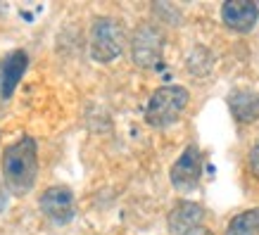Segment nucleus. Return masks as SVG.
Masks as SVG:
<instances>
[{"label": "nucleus", "instance_id": "obj_1", "mask_svg": "<svg viewBox=\"0 0 259 235\" xmlns=\"http://www.w3.org/2000/svg\"><path fill=\"white\" fill-rule=\"evenodd\" d=\"M38 173V152L33 138L24 135L17 143L8 145L3 152V178L10 193L29 195Z\"/></svg>", "mask_w": 259, "mask_h": 235}, {"label": "nucleus", "instance_id": "obj_2", "mask_svg": "<svg viewBox=\"0 0 259 235\" xmlns=\"http://www.w3.org/2000/svg\"><path fill=\"white\" fill-rule=\"evenodd\" d=\"M188 105V90L181 86L157 88L145 107V121L152 128H166L181 117V112Z\"/></svg>", "mask_w": 259, "mask_h": 235}, {"label": "nucleus", "instance_id": "obj_3", "mask_svg": "<svg viewBox=\"0 0 259 235\" xmlns=\"http://www.w3.org/2000/svg\"><path fill=\"white\" fill-rule=\"evenodd\" d=\"M124 50V29L121 24L102 17L91 29V55L95 62H112Z\"/></svg>", "mask_w": 259, "mask_h": 235}, {"label": "nucleus", "instance_id": "obj_4", "mask_svg": "<svg viewBox=\"0 0 259 235\" xmlns=\"http://www.w3.org/2000/svg\"><path fill=\"white\" fill-rule=\"evenodd\" d=\"M200 176H202V152L197 145H188L183 150V155L176 159V164L171 166V173H169L171 185L176 190L188 193V190L197 188Z\"/></svg>", "mask_w": 259, "mask_h": 235}, {"label": "nucleus", "instance_id": "obj_5", "mask_svg": "<svg viewBox=\"0 0 259 235\" xmlns=\"http://www.w3.org/2000/svg\"><path fill=\"white\" fill-rule=\"evenodd\" d=\"M162 48H164V38L162 33L155 29V26H141L138 31L134 33V40H131V57L134 62L143 69H150L159 62L162 57Z\"/></svg>", "mask_w": 259, "mask_h": 235}, {"label": "nucleus", "instance_id": "obj_6", "mask_svg": "<svg viewBox=\"0 0 259 235\" xmlns=\"http://www.w3.org/2000/svg\"><path fill=\"white\" fill-rule=\"evenodd\" d=\"M38 207L40 212L46 214L48 219H53L55 223H67L71 221L76 207H74V195H71L69 188L64 185H53L48 188L38 200Z\"/></svg>", "mask_w": 259, "mask_h": 235}, {"label": "nucleus", "instance_id": "obj_7", "mask_svg": "<svg viewBox=\"0 0 259 235\" xmlns=\"http://www.w3.org/2000/svg\"><path fill=\"white\" fill-rule=\"evenodd\" d=\"M259 19V5L250 0H228L221 5V22L231 31H250Z\"/></svg>", "mask_w": 259, "mask_h": 235}, {"label": "nucleus", "instance_id": "obj_8", "mask_svg": "<svg viewBox=\"0 0 259 235\" xmlns=\"http://www.w3.org/2000/svg\"><path fill=\"white\" fill-rule=\"evenodd\" d=\"M29 64V57L24 50H15L10 53L3 62H0V100H10L15 93L17 83L22 78L24 69Z\"/></svg>", "mask_w": 259, "mask_h": 235}, {"label": "nucleus", "instance_id": "obj_9", "mask_svg": "<svg viewBox=\"0 0 259 235\" xmlns=\"http://www.w3.org/2000/svg\"><path fill=\"white\" fill-rule=\"evenodd\" d=\"M204 212L202 207L195 202H179L169 214V228L174 235H188L190 230H195L202 221Z\"/></svg>", "mask_w": 259, "mask_h": 235}, {"label": "nucleus", "instance_id": "obj_10", "mask_svg": "<svg viewBox=\"0 0 259 235\" xmlns=\"http://www.w3.org/2000/svg\"><path fill=\"white\" fill-rule=\"evenodd\" d=\"M228 105H231V112L238 121L243 124H250L259 117V95L250 93V90H236L228 98Z\"/></svg>", "mask_w": 259, "mask_h": 235}, {"label": "nucleus", "instance_id": "obj_11", "mask_svg": "<svg viewBox=\"0 0 259 235\" xmlns=\"http://www.w3.org/2000/svg\"><path fill=\"white\" fill-rule=\"evenodd\" d=\"M259 233V207L247 209L228 221L226 235H257Z\"/></svg>", "mask_w": 259, "mask_h": 235}, {"label": "nucleus", "instance_id": "obj_12", "mask_svg": "<svg viewBox=\"0 0 259 235\" xmlns=\"http://www.w3.org/2000/svg\"><path fill=\"white\" fill-rule=\"evenodd\" d=\"M247 164H250V171L254 178H259V145H254L250 152V157H247Z\"/></svg>", "mask_w": 259, "mask_h": 235}, {"label": "nucleus", "instance_id": "obj_13", "mask_svg": "<svg viewBox=\"0 0 259 235\" xmlns=\"http://www.w3.org/2000/svg\"><path fill=\"white\" fill-rule=\"evenodd\" d=\"M8 202H10V193H8V185L0 180V212L8 207Z\"/></svg>", "mask_w": 259, "mask_h": 235}, {"label": "nucleus", "instance_id": "obj_14", "mask_svg": "<svg viewBox=\"0 0 259 235\" xmlns=\"http://www.w3.org/2000/svg\"><path fill=\"white\" fill-rule=\"evenodd\" d=\"M188 235H212V233H209V230H207V228H202V226H197L195 228V230H190V233Z\"/></svg>", "mask_w": 259, "mask_h": 235}]
</instances>
